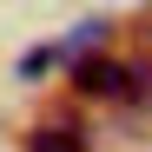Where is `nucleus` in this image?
<instances>
[{"mask_svg": "<svg viewBox=\"0 0 152 152\" xmlns=\"http://www.w3.org/2000/svg\"><path fill=\"white\" fill-rule=\"evenodd\" d=\"M73 86H80L86 99H126L132 93V66L106 60V53H86V60H73Z\"/></svg>", "mask_w": 152, "mask_h": 152, "instance_id": "nucleus-1", "label": "nucleus"}, {"mask_svg": "<svg viewBox=\"0 0 152 152\" xmlns=\"http://www.w3.org/2000/svg\"><path fill=\"white\" fill-rule=\"evenodd\" d=\"M93 46H106V20H80V27H73L66 40H53L46 53H53V60H86Z\"/></svg>", "mask_w": 152, "mask_h": 152, "instance_id": "nucleus-2", "label": "nucleus"}, {"mask_svg": "<svg viewBox=\"0 0 152 152\" xmlns=\"http://www.w3.org/2000/svg\"><path fill=\"white\" fill-rule=\"evenodd\" d=\"M33 152H86V145H80L73 126H40V132H33Z\"/></svg>", "mask_w": 152, "mask_h": 152, "instance_id": "nucleus-3", "label": "nucleus"}, {"mask_svg": "<svg viewBox=\"0 0 152 152\" xmlns=\"http://www.w3.org/2000/svg\"><path fill=\"white\" fill-rule=\"evenodd\" d=\"M126 66H132V93L126 99L132 106H152V60H126Z\"/></svg>", "mask_w": 152, "mask_h": 152, "instance_id": "nucleus-4", "label": "nucleus"}]
</instances>
